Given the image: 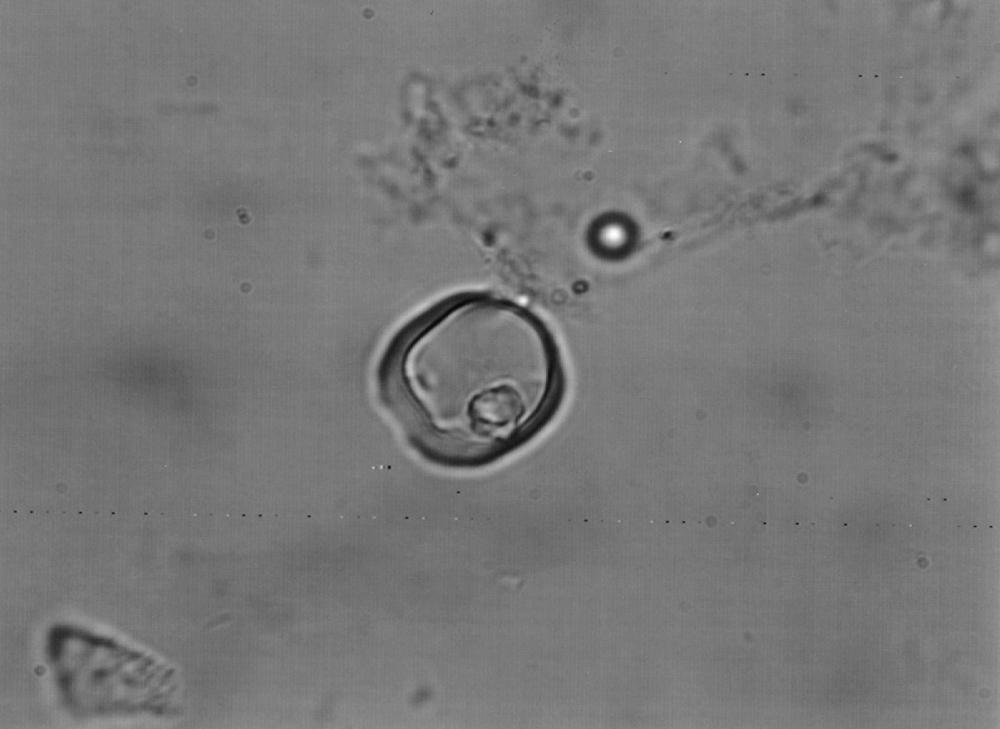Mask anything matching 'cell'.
<instances>
[{
  "instance_id": "1",
  "label": "cell",
  "mask_w": 1000,
  "mask_h": 729,
  "mask_svg": "<svg viewBox=\"0 0 1000 729\" xmlns=\"http://www.w3.org/2000/svg\"><path fill=\"white\" fill-rule=\"evenodd\" d=\"M405 346L403 382L443 458L468 463L508 452L557 404L554 343L538 319L506 300L467 294L442 302Z\"/></svg>"
}]
</instances>
